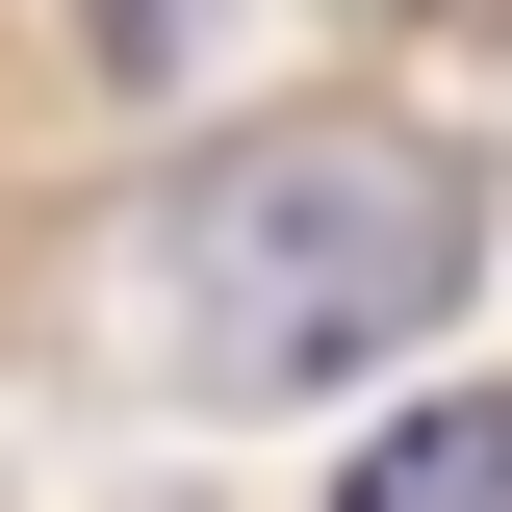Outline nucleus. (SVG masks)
<instances>
[{
    "label": "nucleus",
    "mask_w": 512,
    "mask_h": 512,
    "mask_svg": "<svg viewBox=\"0 0 512 512\" xmlns=\"http://www.w3.org/2000/svg\"><path fill=\"white\" fill-rule=\"evenodd\" d=\"M333 512H512V384H461V410H384V436L333 461Z\"/></svg>",
    "instance_id": "f03ea898"
},
{
    "label": "nucleus",
    "mask_w": 512,
    "mask_h": 512,
    "mask_svg": "<svg viewBox=\"0 0 512 512\" xmlns=\"http://www.w3.org/2000/svg\"><path fill=\"white\" fill-rule=\"evenodd\" d=\"M359 26H410V0H359Z\"/></svg>",
    "instance_id": "20e7f679"
},
{
    "label": "nucleus",
    "mask_w": 512,
    "mask_h": 512,
    "mask_svg": "<svg viewBox=\"0 0 512 512\" xmlns=\"http://www.w3.org/2000/svg\"><path fill=\"white\" fill-rule=\"evenodd\" d=\"M461 282H487V180L384 103H282L180 154V205H154V333H180V384H256V410L461 333Z\"/></svg>",
    "instance_id": "f257e3e1"
},
{
    "label": "nucleus",
    "mask_w": 512,
    "mask_h": 512,
    "mask_svg": "<svg viewBox=\"0 0 512 512\" xmlns=\"http://www.w3.org/2000/svg\"><path fill=\"white\" fill-rule=\"evenodd\" d=\"M77 52H103V77H180V52H205V0H77Z\"/></svg>",
    "instance_id": "7ed1b4c3"
}]
</instances>
